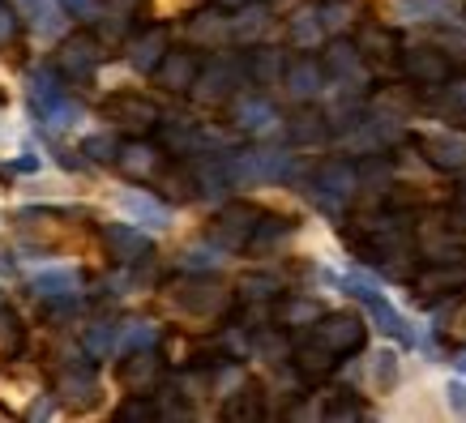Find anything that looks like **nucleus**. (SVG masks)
Returning a JSON list of instances; mask_svg holds the SVG:
<instances>
[{
	"label": "nucleus",
	"instance_id": "f257e3e1",
	"mask_svg": "<svg viewBox=\"0 0 466 423\" xmlns=\"http://www.w3.org/2000/svg\"><path fill=\"white\" fill-rule=\"evenodd\" d=\"M30 107L47 128H65L77 120V103L65 90L60 69H35L30 73Z\"/></svg>",
	"mask_w": 466,
	"mask_h": 423
},
{
	"label": "nucleus",
	"instance_id": "f03ea898",
	"mask_svg": "<svg viewBox=\"0 0 466 423\" xmlns=\"http://www.w3.org/2000/svg\"><path fill=\"white\" fill-rule=\"evenodd\" d=\"M103 65V43L95 39V35H86V30H77V35H69V39L60 43L56 52V69L65 82H90L95 77V69Z\"/></svg>",
	"mask_w": 466,
	"mask_h": 423
},
{
	"label": "nucleus",
	"instance_id": "7ed1b4c3",
	"mask_svg": "<svg viewBox=\"0 0 466 423\" xmlns=\"http://www.w3.org/2000/svg\"><path fill=\"white\" fill-rule=\"evenodd\" d=\"M347 291H351V296L360 299L372 317H377V325H381L385 334H394V338H402V342H415V334H410L407 321H402V312H398L394 304H390V299H385L381 291L364 278V274H351V278H347Z\"/></svg>",
	"mask_w": 466,
	"mask_h": 423
},
{
	"label": "nucleus",
	"instance_id": "20e7f679",
	"mask_svg": "<svg viewBox=\"0 0 466 423\" xmlns=\"http://www.w3.org/2000/svg\"><path fill=\"white\" fill-rule=\"evenodd\" d=\"M317 342L329 355H351L364 347V325L355 321V317H347V312H334V317H325L317 325Z\"/></svg>",
	"mask_w": 466,
	"mask_h": 423
},
{
	"label": "nucleus",
	"instance_id": "39448f33",
	"mask_svg": "<svg viewBox=\"0 0 466 423\" xmlns=\"http://www.w3.org/2000/svg\"><path fill=\"white\" fill-rule=\"evenodd\" d=\"M103 240H107V253H112L120 266H137V261H146V257L155 253L150 236L133 223H112L107 231H103Z\"/></svg>",
	"mask_w": 466,
	"mask_h": 423
},
{
	"label": "nucleus",
	"instance_id": "423d86ee",
	"mask_svg": "<svg viewBox=\"0 0 466 423\" xmlns=\"http://www.w3.org/2000/svg\"><path fill=\"white\" fill-rule=\"evenodd\" d=\"M287 171H291V155L283 150H253L231 163V176H240V180H283Z\"/></svg>",
	"mask_w": 466,
	"mask_h": 423
},
{
	"label": "nucleus",
	"instance_id": "0eeeda50",
	"mask_svg": "<svg viewBox=\"0 0 466 423\" xmlns=\"http://www.w3.org/2000/svg\"><path fill=\"white\" fill-rule=\"evenodd\" d=\"M163 56H167V26H146L128 39V65L137 73H158Z\"/></svg>",
	"mask_w": 466,
	"mask_h": 423
},
{
	"label": "nucleus",
	"instance_id": "6e6552de",
	"mask_svg": "<svg viewBox=\"0 0 466 423\" xmlns=\"http://www.w3.org/2000/svg\"><path fill=\"white\" fill-rule=\"evenodd\" d=\"M402 69L420 86L450 82V60H445V52H437V47H407V52H402Z\"/></svg>",
	"mask_w": 466,
	"mask_h": 423
},
{
	"label": "nucleus",
	"instance_id": "1a4fd4ad",
	"mask_svg": "<svg viewBox=\"0 0 466 423\" xmlns=\"http://www.w3.org/2000/svg\"><path fill=\"white\" fill-rule=\"evenodd\" d=\"M420 150H424L428 163H432V167H441V171L466 167V141L458 137V133H445V128L424 133V137H420Z\"/></svg>",
	"mask_w": 466,
	"mask_h": 423
},
{
	"label": "nucleus",
	"instance_id": "9d476101",
	"mask_svg": "<svg viewBox=\"0 0 466 423\" xmlns=\"http://www.w3.org/2000/svg\"><path fill=\"white\" fill-rule=\"evenodd\" d=\"M95 394H99V377H95V364H73L65 368V377H60L56 385V398L60 402H69V407H90L95 402Z\"/></svg>",
	"mask_w": 466,
	"mask_h": 423
},
{
	"label": "nucleus",
	"instance_id": "9b49d317",
	"mask_svg": "<svg viewBox=\"0 0 466 423\" xmlns=\"http://www.w3.org/2000/svg\"><path fill=\"white\" fill-rule=\"evenodd\" d=\"M236 82H240V69H236L231 60H214L210 69H201L193 95H198L201 103H218V99H227V95L236 90Z\"/></svg>",
	"mask_w": 466,
	"mask_h": 423
},
{
	"label": "nucleus",
	"instance_id": "f8f14e48",
	"mask_svg": "<svg viewBox=\"0 0 466 423\" xmlns=\"http://www.w3.org/2000/svg\"><path fill=\"white\" fill-rule=\"evenodd\" d=\"M198 77H201V65H198V56H188V52H167L163 56V65H158V82L167 86V90H193L198 86Z\"/></svg>",
	"mask_w": 466,
	"mask_h": 423
},
{
	"label": "nucleus",
	"instance_id": "ddd939ff",
	"mask_svg": "<svg viewBox=\"0 0 466 423\" xmlns=\"http://www.w3.org/2000/svg\"><path fill=\"white\" fill-rule=\"evenodd\" d=\"M283 82H287V90H291V99H317L329 77H325V65H317V60H296V65L283 73Z\"/></svg>",
	"mask_w": 466,
	"mask_h": 423
},
{
	"label": "nucleus",
	"instance_id": "4468645a",
	"mask_svg": "<svg viewBox=\"0 0 466 423\" xmlns=\"http://www.w3.org/2000/svg\"><path fill=\"white\" fill-rule=\"evenodd\" d=\"M351 188H355V167H347V163H325V167L317 171V197L329 201V206L347 201Z\"/></svg>",
	"mask_w": 466,
	"mask_h": 423
},
{
	"label": "nucleus",
	"instance_id": "2eb2a0df",
	"mask_svg": "<svg viewBox=\"0 0 466 423\" xmlns=\"http://www.w3.org/2000/svg\"><path fill=\"white\" fill-rule=\"evenodd\" d=\"M120 206H125L128 218H137V223H146V227H158V231L171 223L167 206H163V201H155L150 193H142V188H128L125 197H120Z\"/></svg>",
	"mask_w": 466,
	"mask_h": 423
},
{
	"label": "nucleus",
	"instance_id": "dca6fc26",
	"mask_svg": "<svg viewBox=\"0 0 466 423\" xmlns=\"http://www.w3.org/2000/svg\"><path fill=\"white\" fill-rule=\"evenodd\" d=\"M107 116L120 120V125H128V128H150L158 120L155 103H146L142 95H116V99L107 103Z\"/></svg>",
	"mask_w": 466,
	"mask_h": 423
},
{
	"label": "nucleus",
	"instance_id": "f3484780",
	"mask_svg": "<svg viewBox=\"0 0 466 423\" xmlns=\"http://www.w3.org/2000/svg\"><path fill=\"white\" fill-rule=\"evenodd\" d=\"M35 296L43 299H73L77 291H82V274L77 269H43V274H35Z\"/></svg>",
	"mask_w": 466,
	"mask_h": 423
},
{
	"label": "nucleus",
	"instance_id": "a211bd4d",
	"mask_svg": "<svg viewBox=\"0 0 466 423\" xmlns=\"http://www.w3.org/2000/svg\"><path fill=\"white\" fill-rule=\"evenodd\" d=\"M325 77H334L339 86H360L364 82V69H360V56H355V47L347 43H334L329 52H325Z\"/></svg>",
	"mask_w": 466,
	"mask_h": 423
},
{
	"label": "nucleus",
	"instance_id": "6ab92c4d",
	"mask_svg": "<svg viewBox=\"0 0 466 423\" xmlns=\"http://www.w3.org/2000/svg\"><path fill=\"white\" fill-rule=\"evenodd\" d=\"M236 125L244 133H269V128L279 125V112H274V103L266 99H240L236 103Z\"/></svg>",
	"mask_w": 466,
	"mask_h": 423
},
{
	"label": "nucleus",
	"instance_id": "aec40b11",
	"mask_svg": "<svg viewBox=\"0 0 466 423\" xmlns=\"http://www.w3.org/2000/svg\"><path fill=\"white\" fill-rule=\"evenodd\" d=\"M155 377H158V364H155V355L150 351H128V359L125 364H120V381L128 385V389H137V394H142V389H150V385H155Z\"/></svg>",
	"mask_w": 466,
	"mask_h": 423
},
{
	"label": "nucleus",
	"instance_id": "412c9836",
	"mask_svg": "<svg viewBox=\"0 0 466 423\" xmlns=\"http://www.w3.org/2000/svg\"><path fill=\"white\" fill-rule=\"evenodd\" d=\"M26 347V325L14 308H0V359H17Z\"/></svg>",
	"mask_w": 466,
	"mask_h": 423
},
{
	"label": "nucleus",
	"instance_id": "4be33fe9",
	"mask_svg": "<svg viewBox=\"0 0 466 423\" xmlns=\"http://www.w3.org/2000/svg\"><path fill=\"white\" fill-rule=\"evenodd\" d=\"M82 347H86V355H95V359H107V355L116 351V325H112V321H95L90 329H86Z\"/></svg>",
	"mask_w": 466,
	"mask_h": 423
},
{
	"label": "nucleus",
	"instance_id": "5701e85b",
	"mask_svg": "<svg viewBox=\"0 0 466 423\" xmlns=\"http://www.w3.org/2000/svg\"><path fill=\"white\" fill-rule=\"evenodd\" d=\"M291 43H296V47H317V43H321V17L317 14L291 17Z\"/></svg>",
	"mask_w": 466,
	"mask_h": 423
},
{
	"label": "nucleus",
	"instance_id": "b1692460",
	"mask_svg": "<svg viewBox=\"0 0 466 423\" xmlns=\"http://www.w3.org/2000/svg\"><path fill=\"white\" fill-rule=\"evenodd\" d=\"M116 163H120L128 176H146V171H155V150H150V146H125Z\"/></svg>",
	"mask_w": 466,
	"mask_h": 423
},
{
	"label": "nucleus",
	"instance_id": "393cba45",
	"mask_svg": "<svg viewBox=\"0 0 466 423\" xmlns=\"http://www.w3.org/2000/svg\"><path fill=\"white\" fill-rule=\"evenodd\" d=\"M120 150H125V146H120L116 137H107V133H95V137L82 141V155H90L95 163H116V158H120Z\"/></svg>",
	"mask_w": 466,
	"mask_h": 423
},
{
	"label": "nucleus",
	"instance_id": "a878e982",
	"mask_svg": "<svg viewBox=\"0 0 466 423\" xmlns=\"http://www.w3.org/2000/svg\"><path fill=\"white\" fill-rule=\"evenodd\" d=\"M248 69H253L257 82H274V77L283 73V56H279V52H269V47H261V52H253Z\"/></svg>",
	"mask_w": 466,
	"mask_h": 423
},
{
	"label": "nucleus",
	"instance_id": "bb28decb",
	"mask_svg": "<svg viewBox=\"0 0 466 423\" xmlns=\"http://www.w3.org/2000/svg\"><path fill=\"white\" fill-rule=\"evenodd\" d=\"M155 338H158V334H155V325H146V321H133V325H128V329H125V342H120V351H150V347H155Z\"/></svg>",
	"mask_w": 466,
	"mask_h": 423
},
{
	"label": "nucleus",
	"instance_id": "cd10ccee",
	"mask_svg": "<svg viewBox=\"0 0 466 423\" xmlns=\"http://www.w3.org/2000/svg\"><path fill=\"white\" fill-rule=\"evenodd\" d=\"M398 14L407 17V22H420L428 14H445V5L441 0H398Z\"/></svg>",
	"mask_w": 466,
	"mask_h": 423
},
{
	"label": "nucleus",
	"instance_id": "c85d7f7f",
	"mask_svg": "<svg viewBox=\"0 0 466 423\" xmlns=\"http://www.w3.org/2000/svg\"><path fill=\"white\" fill-rule=\"evenodd\" d=\"M188 35H193V39H218V35H223V22L214 14H201L198 22L188 26Z\"/></svg>",
	"mask_w": 466,
	"mask_h": 423
},
{
	"label": "nucleus",
	"instance_id": "c756f323",
	"mask_svg": "<svg viewBox=\"0 0 466 423\" xmlns=\"http://www.w3.org/2000/svg\"><path fill=\"white\" fill-rule=\"evenodd\" d=\"M372 377H377V385H394V377H398V359L390 351H381L377 355V368H372Z\"/></svg>",
	"mask_w": 466,
	"mask_h": 423
},
{
	"label": "nucleus",
	"instance_id": "7c9ffc66",
	"mask_svg": "<svg viewBox=\"0 0 466 423\" xmlns=\"http://www.w3.org/2000/svg\"><path fill=\"white\" fill-rule=\"evenodd\" d=\"M261 30H266V14H261V9L244 14L240 22H236V35H240V39H253V35H261Z\"/></svg>",
	"mask_w": 466,
	"mask_h": 423
},
{
	"label": "nucleus",
	"instance_id": "2f4dec72",
	"mask_svg": "<svg viewBox=\"0 0 466 423\" xmlns=\"http://www.w3.org/2000/svg\"><path fill=\"white\" fill-rule=\"evenodd\" d=\"M17 30H22L17 14L9 9V5H0V47H5V43H14V39H17Z\"/></svg>",
	"mask_w": 466,
	"mask_h": 423
},
{
	"label": "nucleus",
	"instance_id": "473e14b6",
	"mask_svg": "<svg viewBox=\"0 0 466 423\" xmlns=\"http://www.w3.org/2000/svg\"><path fill=\"white\" fill-rule=\"evenodd\" d=\"M60 9H65L69 17H95L99 0H60Z\"/></svg>",
	"mask_w": 466,
	"mask_h": 423
},
{
	"label": "nucleus",
	"instance_id": "72a5a7b5",
	"mask_svg": "<svg viewBox=\"0 0 466 423\" xmlns=\"http://www.w3.org/2000/svg\"><path fill=\"white\" fill-rule=\"evenodd\" d=\"M206 266H218V257H214L210 248H193V253H188V269H206Z\"/></svg>",
	"mask_w": 466,
	"mask_h": 423
},
{
	"label": "nucleus",
	"instance_id": "f704fd0d",
	"mask_svg": "<svg viewBox=\"0 0 466 423\" xmlns=\"http://www.w3.org/2000/svg\"><path fill=\"white\" fill-rule=\"evenodd\" d=\"M150 415H155V410L146 407V402H133V407L120 410V419H150Z\"/></svg>",
	"mask_w": 466,
	"mask_h": 423
},
{
	"label": "nucleus",
	"instance_id": "c9c22d12",
	"mask_svg": "<svg viewBox=\"0 0 466 423\" xmlns=\"http://www.w3.org/2000/svg\"><path fill=\"white\" fill-rule=\"evenodd\" d=\"M450 402H453V410H458V415H466V385H458V381L450 385Z\"/></svg>",
	"mask_w": 466,
	"mask_h": 423
},
{
	"label": "nucleus",
	"instance_id": "e433bc0d",
	"mask_svg": "<svg viewBox=\"0 0 466 423\" xmlns=\"http://www.w3.org/2000/svg\"><path fill=\"white\" fill-rule=\"evenodd\" d=\"M450 99L458 103V107H466V82H458V86H453V90H450Z\"/></svg>",
	"mask_w": 466,
	"mask_h": 423
},
{
	"label": "nucleus",
	"instance_id": "4c0bfd02",
	"mask_svg": "<svg viewBox=\"0 0 466 423\" xmlns=\"http://www.w3.org/2000/svg\"><path fill=\"white\" fill-rule=\"evenodd\" d=\"M218 5H227V9H240L244 0H218Z\"/></svg>",
	"mask_w": 466,
	"mask_h": 423
},
{
	"label": "nucleus",
	"instance_id": "58836bf2",
	"mask_svg": "<svg viewBox=\"0 0 466 423\" xmlns=\"http://www.w3.org/2000/svg\"><path fill=\"white\" fill-rule=\"evenodd\" d=\"M458 372H466V351H462V355H458Z\"/></svg>",
	"mask_w": 466,
	"mask_h": 423
},
{
	"label": "nucleus",
	"instance_id": "ea45409f",
	"mask_svg": "<svg viewBox=\"0 0 466 423\" xmlns=\"http://www.w3.org/2000/svg\"><path fill=\"white\" fill-rule=\"evenodd\" d=\"M0 5H5V0H0Z\"/></svg>",
	"mask_w": 466,
	"mask_h": 423
}]
</instances>
